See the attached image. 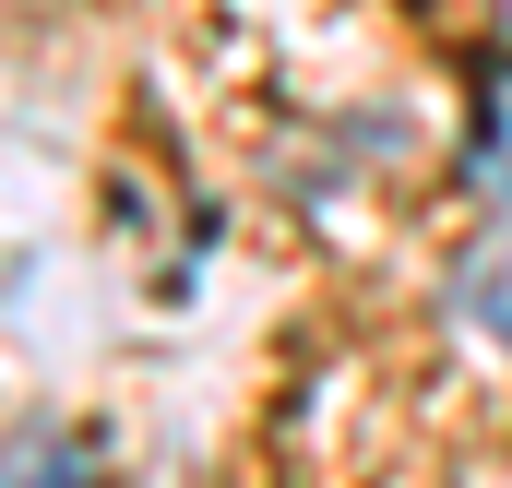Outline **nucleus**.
Masks as SVG:
<instances>
[{
	"label": "nucleus",
	"mask_w": 512,
	"mask_h": 488,
	"mask_svg": "<svg viewBox=\"0 0 512 488\" xmlns=\"http://www.w3.org/2000/svg\"><path fill=\"white\" fill-rule=\"evenodd\" d=\"M0 488H108V477H96V453H84V441L36 429V441H12V453H0Z\"/></svg>",
	"instance_id": "f257e3e1"
}]
</instances>
